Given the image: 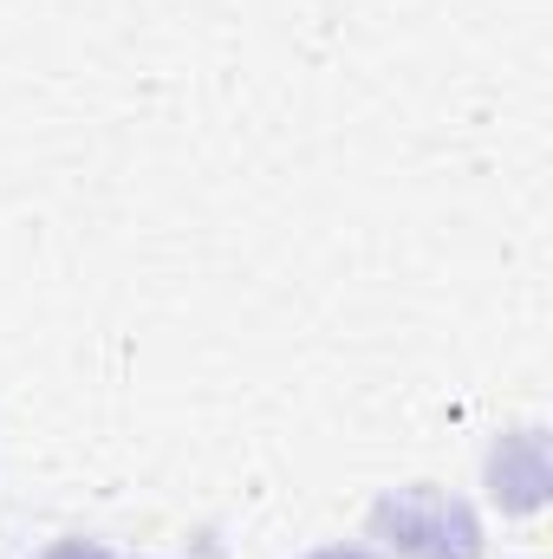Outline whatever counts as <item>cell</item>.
Returning <instances> with one entry per match:
<instances>
[{"label":"cell","instance_id":"7a4b0ae2","mask_svg":"<svg viewBox=\"0 0 553 559\" xmlns=\"http://www.w3.org/2000/svg\"><path fill=\"white\" fill-rule=\"evenodd\" d=\"M39 559H111L98 540H59V547H46Z\"/></svg>","mask_w":553,"mask_h":559},{"label":"cell","instance_id":"6da1fadb","mask_svg":"<svg viewBox=\"0 0 553 559\" xmlns=\"http://www.w3.org/2000/svg\"><path fill=\"white\" fill-rule=\"evenodd\" d=\"M372 527H378V540L391 554H404V559H475L482 554L475 508L462 495H449V488H430V481L385 495Z\"/></svg>","mask_w":553,"mask_h":559},{"label":"cell","instance_id":"3957f363","mask_svg":"<svg viewBox=\"0 0 553 559\" xmlns=\"http://www.w3.org/2000/svg\"><path fill=\"white\" fill-rule=\"evenodd\" d=\"M306 559H372L365 547H319V554H306Z\"/></svg>","mask_w":553,"mask_h":559}]
</instances>
